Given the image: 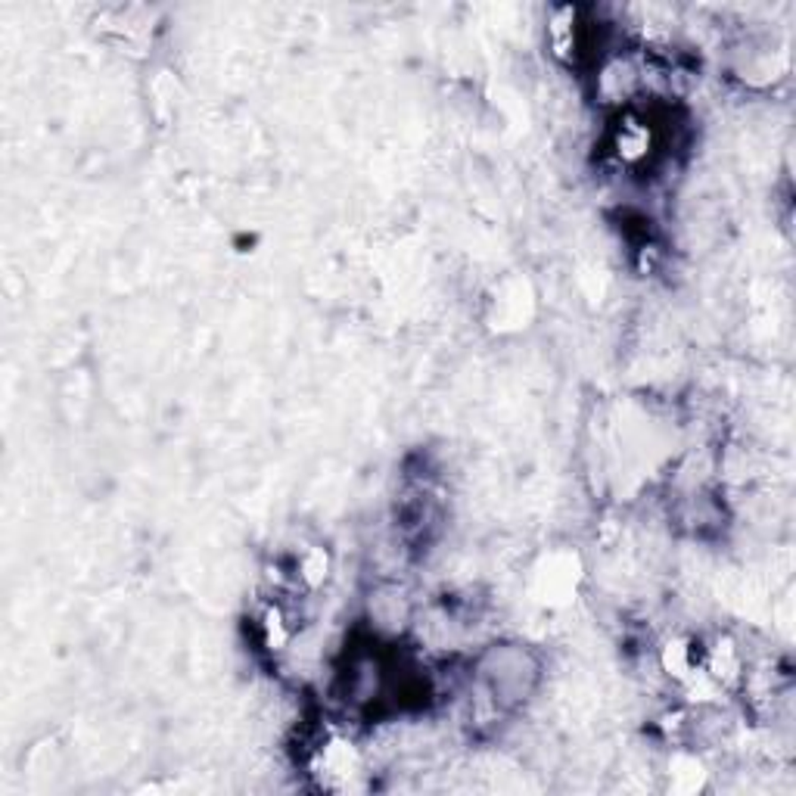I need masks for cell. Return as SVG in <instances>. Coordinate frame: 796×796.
I'll use <instances>...</instances> for the list:
<instances>
[{"label": "cell", "mask_w": 796, "mask_h": 796, "mask_svg": "<svg viewBox=\"0 0 796 796\" xmlns=\"http://www.w3.org/2000/svg\"><path fill=\"white\" fill-rule=\"evenodd\" d=\"M262 631H264V644H268L271 650H283L289 644V638H293V629H289L280 606H271V610L264 613Z\"/></svg>", "instance_id": "7a4b0ae2"}, {"label": "cell", "mask_w": 796, "mask_h": 796, "mask_svg": "<svg viewBox=\"0 0 796 796\" xmlns=\"http://www.w3.org/2000/svg\"><path fill=\"white\" fill-rule=\"evenodd\" d=\"M327 573H330V554L324 548H308L299 557V579L308 585V589H318L324 585Z\"/></svg>", "instance_id": "6da1fadb"}]
</instances>
